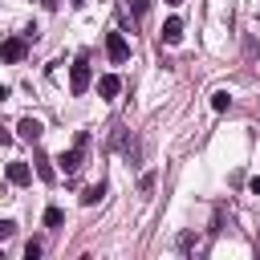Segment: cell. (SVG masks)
<instances>
[{
	"label": "cell",
	"instance_id": "obj_6",
	"mask_svg": "<svg viewBox=\"0 0 260 260\" xmlns=\"http://www.w3.org/2000/svg\"><path fill=\"white\" fill-rule=\"evenodd\" d=\"M8 183L12 187H24V183H32V171H28V162H8Z\"/></svg>",
	"mask_w": 260,
	"mask_h": 260
},
{
	"label": "cell",
	"instance_id": "obj_12",
	"mask_svg": "<svg viewBox=\"0 0 260 260\" xmlns=\"http://www.w3.org/2000/svg\"><path fill=\"white\" fill-rule=\"evenodd\" d=\"M65 223V211L61 207H45V228H61Z\"/></svg>",
	"mask_w": 260,
	"mask_h": 260
},
{
	"label": "cell",
	"instance_id": "obj_3",
	"mask_svg": "<svg viewBox=\"0 0 260 260\" xmlns=\"http://www.w3.org/2000/svg\"><path fill=\"white\" fill-rule=\"evenodd\" d=\"M24 53H28V37H24V32H20V37H8V41H0V57H4L8 65L24 61Z\"/></svg>",
	"mask_w": 260,
	"mask_h": 260
},
{
	"label": "cell",
	"instance_id": "obj_14",
	"mask_svg": "<svg viewBox=\"0 0 260 260\" xmlns=\"http://www.w3.org/2000/svg\"><path fill=\"white\" fill-rule=\"evenodd\" d=\"M24 256L37 260V256H41V240H28V244H24Z\"/></svg>",
	"mask_w": 260,
	"mask_h": 260
},
{
	"label": "cell",
	"instance_id": "obj_4",
	"mask_svg": "<svg viewBox=\"0 0 260 260\" xmlns=\"http://www.w3.org/2000/svg\"><path fill=\"white\" fill-rule=\"evenodd\" d=\"M106 57H110L114 65H122V61L130 57V45H126L122 32H106Z\"/></svg>",
	"mask_w": 260,
	"mask_h": 260
},
{
	"label": "cell",
	"instance_id": "obj_17",
	"mask_svg": "<svg viewBox=\"0 0 260 260\" xmlns=\"http://www.w3.org/2000/svg\"><path fill=\"white\" fill-rule=\"evenodd\" d=\"M4 98H8V85H0V102H4Z\"/></svg>",
	"mask_w": 260,
	"mask_h": 260
},
{
	"label": "cell",
	"instance_id": "obj_18",
	"mask_svg": "<svg viewBox=\"0 0 260 260\" xmlns=\"http://www.w3.org/2000/svg\"><path fill=\"white\" fill-rule=\"evenodd\" d=\"M69 4H73V8H81V4H85V0H69Z\"/></svg>",
	"mask_w": 260,
	"mask_h": 260
},
{
	"label": "cell",
	"instance_id": "obj_2",
	"mask_svg": "<svg viewBox=\"0 0 260 260\" xmlns=\"http://www.w3.org/2000/svg\"><path fill=\"white\" fill-rule=\"evenodd\" d=\"M89 81H93V69H89V57L81 53V57L69 65V89H73V93H85Z\"/></svg>",
	"mask_w": 260,
	"mask_h": 260
},
{
	"label": "cell",
	"instance_id": "obj_10",
	"mask_svg": "<svg viewBox=\"0 0 260 260\" xmlns=\"http://www.w3.org/2000/svg\"><path fill=\"white\" fill-rule=\"evenodd\" d=\"M102 195H106V183H93V187H85V191H81V203H85V207H93Z\"/></svg>",
	"mask_w": 260,
	"mask_h": 260
},
{
	"label": "cell",
	"instance_id": "obj_11",
	"mask_svg": "<svg viewBox=\"0 0 260 260\" xmlns=\"http://www.w3.org/2000/svg\"><path fill=\"white\" fill-rule=\"evenodd\" d=\"M211 110H215V114L232 110V98H228V89H215V93H211Z\"/></svg>",
	"mask_w": 260,
	"mask_h": 260
},
{
	"label": "cell",
	"instance_id": "obj_13",
	"mask_svg": "<svg viewBox=\"0 0 260 260\" xmlns=\"http://www.w3.org/2000/svg\"><path fill=\"white\" fill-rule=\"evenodd\" d=\"M8 236H16V223H12V219H0V244H4Z\"/></svg>",
	"mask_w": 260,
	"mask_h": 260
},
{
	"label": "cell",
	"instance_id": "obj_19",
	"mask_svg": "<svg viewBox=\"0 0 260 260\" xmlns=\"http://www.w3.org/2000/svg\"><path fill=\"white\" fill-rule=\"evenodd\" d=\"M167 4H179V0H167Z\"/></svg>",
	"mask_w": 260,
	"mask_h": 260
},
{
	"label": "cell",
	"instance_id": "obj_9",
	"mask_svg": "<svg viewBox=\"0 0 260 260\" xmlns=\"http://www.w3.org/2000/svg\"><path fill=\"white\" fill-rule=\"evenodd\" d=\"M37 175H41L45 183H53V179H57V171H53V158H45V154H37Z\"/></svg>",
	"mask_w": 260,
	"mask_h": 260
},
{
	"label": "cell",
	"instance_id": "obj_15",
	"mask_svg": "<svg viewBox=\"0 0 260 260\" xmlns=\"http://www.w3.org/2000/svg\"><path fill=\"white\" fill-rule=\"evenodd\" d=\"M130 4H134V12H138V16H142V12L150 8V0H130Z\"/></svg>",
	"mask_w": 260,
	"mask_h": 260
},
{
	"label": "cell",
	"instance_id": "obj_5",
	"mask_svg": "<svg viewBox=\"0 0 260 260\" xmlns=\"http://www.w3.org/2000/svg\"><path fill=\"white\" fill-rule=\"evenodd\" d=\"M16 130H20V138H24V142H41V134H45V126H41L37 118H20V122H16Z\"/></svg>",
	"mask_w": 260,
	"mask_h": 260
},
{
	"label": "cell",
	"instance_id": "obj_1",
	"mask_svg": "<svg viewBox=\"0 0 260 260\" xmlns=\"http://www.w3.org/2000/svg\"><path fill=\"white\" fill-rule=\"evenodd\" d=\"M85 150H89V134H77V142H73L69 150H61V154H57L53 162H57V167H61V171H65V175L73 179V175L81 171V162H85Z\"/></svg>",
	"mask_w": 260,
	"mask_h": 260
},
{
	"label": "cell",
	"instance_id": "obj_8",
	"mask_svg": "<svg viewBox=\"0 0 260 260\" xmlns=\"http://www.w3.org/2000/svg\"><path fill=\"white\" fill-rule=\"evenodd\" d=\"M162 41H167V45H179V41H183V20H179V16H171V20L162 24Z\"/></svg>",
	"mask_w": 260,
	"mask_h": 260
},
{
	"label": "cell",
	"instance_id": "obj_16",
	"mask_svg": "<svg viewBox=\"0 0 260 260\" xmlns=\"http://www.w3.org/2000/svg\"><path fill=\"white\" fill-rule=\"evenodd\" d=\"M0 146H12V134H8L4 126H0Z\"/></svg>",
	"mask_w": 260,
	"mask_h": 260
},
{
	"label": "cell",
	"instance_id": "obj_7",
	"mask_svg": "<svg viewBox=\"0 0 260 260\" xmlns=\"http://www.w3.org/2000/svg\"><path fill=\"white\" fill-rule=\"evenodd\" d=\"M118 89H122V77L118 73H102L98 77V93L102 98H118Z\"/></svg>",
	"mask_w": 260,
	"mask_h": 260
}]
</instances>
